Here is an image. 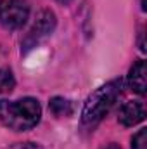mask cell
<instances>
[{
	"instance_id": "9c48e42d",
	"label": "cell",
	"mask_w": 147,
	"mask_h": 149,
	"mask_svg": "<svg viewBox=\"0 0 147 149\" xmlns=\"http://www.w3.org/2000/svg\"><path fill=\"white\" fill-rule=\"evenodd\" d=\"M132 149H147V130L142 128L132 137Z\"/></svg>"
},
{
	"instance_id": "30bf717a",
	"label": "cell",
	"mask_w": 147,
	"mask_h": 149,
	"mask_svg": "<svg viewBox=\"0 0 147 149\" xmlns=\"http://www.w3.org/2000/svg\"><path fill=\"white\" fill-rule=\"evenodd\" d=\"M14 149H40L37 144H33V142H24V144H19V146H16Z\"/></svg>"
},
{
	"instance_id": "277c9868",
	"label": "cell",
	"mask_w": 147,
	"mask_h": 149,
	"mask_svg": "<svg viewBox=\"0 0 147 149\" xmlns=\"http://www.w3.org/2000/svg\"><path fill=\"white\" fill-rule=\"evenodd\" d=\"M54 28H55V16H54V12L49 10V9L42 10L38 14L33 28L28 31V35L23 40V49L24 50H30V49L37 47L43 38H47L54 31Z\"/></svg>"
},
{
	"instance_id": "52a82bcc",
	"label": "cell",
	"mask_w": 147,
	"mask_h": 149,
	"mask_svg": "<svg viewBox=\"0 0 147 149\" xmlns=\"http://www.w3.org/2000/svg\"><path fill=\"white\" fill-rule=\"evenodd\" d=\"M49 108H50V111L54 113L55 116H59V118L73 114V104L68 99H62V97H54L49 102Z\"/></svg>"
},
{
	"instance_id": "7c38bea8",
	"label": "cell",
	"mask_w": 147,
	"mask_h": 149,
	"mask_svg": "<svg viewBox=\"0 0 147 149\" xmlns=\"http://www.w3.org/2000/svg\"><path fill=\"white\" fill-rule=\"evenodd\" d=\"M107 149H119V148H118L116 144H111V146H109V148H107Z\"/></svg>"
},
{
	"instance_id": "3957f363",
	"label": "cell",
	"mask_w": 147,
	"mask_h": 149,
	"mask_svg": "<svg viewBox=\"0 0 147 149\" xmlns=\"http://www.w3.org/2000/svg\"><path fill=\"white\" fill-rule=\"evenodd\" d=\"M30 17L26 0H0V24L5 30H19Z\"/></svg>"
},
{
	"instance_id": "ba28073f",
	"label": "cell",
	"mask_w": 147,
	"mask_h": 149,
	"mask_svg": "<svg viewBox=\"0 0 147 149\" xmlns=\"http://www.w3.org/2000/svg\"><path fill=\"white\" fill-rule=\"evenodd\" d=\"M14 85H16V81H14L12 73L9 70H0V92L9 94L14 90Z\"/></svg>"
},
{
	"instance_id": "6da1fadb",
	"label": "cell",
	"mask_w": 147,
	"mask_h": 149,
	"mask_svg": "<svg viewBox=\"0 0 147 149\" xmlns=\"http://www.w3.org/2000/svg\"><path fill=\"white\" fill-rule=\"evenodd\" d=\"M42 118L40 102L33 97L19 101H0V123L16 132H26L37 127Z\"/></svg>"
},
{
	"instance_id": "5b68a950",
	"label": "cell",
	"mask_w": 147,
	"mask_h": 149,
	"mask_svg": "<svg viewBox=\"0 0 147 149\" xmlns=\"http://www.w3.org/2000/svg\"><path fill=\"white\" fill-rule=\"evenodd\" d=\"M146 118V108L142 102L139 101H128L121 106L119 114H118V120L123 127H133V125H139L140 121H144Z\"/></svg>"
},
{
	"instance_id": "7a4b0ae2",
	"label": "cell",
	"mask_w": 147,
	"mask_h": 149,
	"mask_svg": "<svg viewBox=\"0 0 147 149\" xmlns=\"http://www.w3.org/2000/svg\"><path fill=\"white\" fill-rule=\"evenodd\" d=\"M121 85H123L121 80H111L88 95V99L83 106V111H81V127L83 128L94 130L104 120V116L111 111L112 104L116 102L118 95L121 94Z\"/></svg>"
},
{
	"instance_id": "8fae6325",
	"label": "cell",
	"mask_w": 147,
	"mask_h": 149,
	"mask_svg": "<svg viewBox=\"0 0 147 149\" xmlns=\"http://www.w3.org/2000/svg\"><path fill=\"white\" fill-rule=\"evenodd\" d=\"M57 2H59V3H69L71 0H57Z\"/></svg>"
},
{
	"instance_id": "8992f818",
	"label": "cell",
	"mask_w": 147,
	"mask_h": 149,
	"mask_svg": "<svg viewBox=\"0 0 147 149\" xmlns=\"http://www.w3.org/2000/svg\"><path fill=\"white\" fill-rule=\"evenodd\" d=\"M128 85L133 92H137L139 95H144L147 88V80H146V61L139 59L128 73Z\"/></svg>"
}]
</instances>
